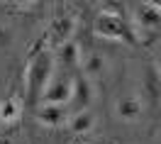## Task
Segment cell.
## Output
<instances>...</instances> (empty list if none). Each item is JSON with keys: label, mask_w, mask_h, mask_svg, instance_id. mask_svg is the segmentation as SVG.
<instances>
[{"label": "cell", "mask_w": 161, "mask_h": 144, "mask_svg": "<svg viewBox=\"0 0 161 144\" xmlns=\"http://www.w3.org/2000/svg\"><path fill=\"white\" fill-rule=\"evenodd\" d=\"M51 71H54V52H37L32 56L27 76H25V91H27L30 105H37V100H42V93L51 78Z\"/></svg>", "instance_id": "1"}, {"label": "cell", "mask_w": 161, "mask_h": 144, "mask_svg": "<svg viewBox=\"0 0 161 144\" xmlns=\"http://www.w3.org/2000/svg\"><path fill=\"white\" fill-rule=\"evenodd\" d=\"M73 76H76V69H66V66H59V64L54 61L51 78H49V83H47L44 93H42V103L69 108L71 93H73Z\"/></svg>", "instance_id": "2"}, {"label": "cell", "mask_w": 161, "mask_h": 144, "mask_svg": "<svg viewBox=\"0 0 161 144\" xmlns=\"http://www.w3.org/2000/svg\"><path fill=\"white\" fill-rule=\"evenodd\" d=\"M93 32L98 37H103V39L134 42V34H132V27L127 25V20L122 17L120 12H112V10L98 12V17L93 22Z\"/></svg>", "instance_id": "3"}, {"label": "cell", "mask_w": 161, "mask_h": 144, "mask_svg": "<svg viewBox=\"0 0 161 144\" xmlns=\"http://www.w3.org/2000/svg\"><path fill=\"white\" fill-rule=\"evenodd\" d=\"M112 115L125 125H134L144 117V100L137 91H122L115 103H112Z\"/></svg>", "instance_id": "4"}, {"label": "cell", "mask_w": 161, "mask_h": 144, "mask_svg": "<svg viewBox=\"0 0 161 144\" xmlns=\"http://www.w3.org/2000/svg\"><path fill=\"white\" fill-rule=\"evenodd\" d=\"M132 22L139 32H159L161 30V10L156 3H137L132 5Z\"/></svg>", "instance_id": "5"}, {"label": "cell", "mask_w": 161, "mask_h": 144, "mask_svg": "<svg viewBox=\"0 0 161 144\" xmlns=\"http://www.w3.org/2000/svg\"><path fill=\"white\" fill-rule=\"evenodd\" d=\"M73 34H76V20L71 15H64V17L54 20V25L49 27L44 39L49 42V47L54 52H59L61 47H66L69 42H73Z\"/></svg>", "instance_id": "6"}, {"label": "cell", "mask_w": 161, "mask_h": 144, "mask_svg": "<svg viewBox=\"0 0 161 144\" xmlns=\"http://www.w3.org/2000/svg\"><path fill=\"white\" fill-rule=\"evenodd\" d=\"M105 71H108V59H105V54L98 52V49H91V52L80 54L78 59V73L83 76V78H88V81H98V78H103L105 76Z\"/></svg>", "instance_id": "7"}, {"label": "cell", "mask_w": 161, "mask_h": 144, "mask_svg": "<svg viewBox=\"0 0 161 144\" xmlns=\"http://www.w3.org/2000/svg\"><path fill=\"white\" fill-rule=\"evenodd\" d=\"M93 103V83L88 78H83L78 71L73 76V93H71V103H69V113H80V110H88Z\"/></svg>", "instance_id": "8"}, {"label": "cell", "mask_w": 161, "mask_h": 144, "mask_svg": "<svg viewBox=\"0 0 161 144\" xmlns=\"http://www.w3.org/2000/svg\"><path fill=\"white\" fill-rule=\"evenodd\" d=\"M34 117L42 125H47V127H64L69 122L71 113H69V108H64V105L39 103V105H34Z\"/></svg>", "instance_id": "9"}, {"label": "cell", "mask_w": 161, "mask_h": 144, "mask_svg": "<svg viewBox=\"0 0 161 144\" xmlns=\"http://www.w3.org/2000/svg\"><path fill=\"white\" fill-rule=\"evenodd\" d=\"M66 125L71 127V132L86 134V132H91L93 127H95V115H93L91 110H80V113H73V115H71Z\"/></svg>", "instance_id": "10"}, {"label": "cell", "mask_w": 161, "mask_h": 144, "mask_svg": "<svg viewBox=\"0 0 161 144\" xmlns=\"http://www.w3.org/2000/svg\"><path fill=\"white\" fill-rule=\"evenodd\" d=\"M20 103L15 100V98H5L3 103H0V120L3 122H15L17 117H20Z\"/></svg>", "instance_id": "11"}, {"label": "cell", "mask_w": 161, "mask_h": 144, "mask_svg": "<svg viewBox=\"0 0 161 144\" xmlns=\"http://www.w3.org/2000/svg\"><path fill=\"white\" fill-rule=\"evenodd\" d=\"M12 44H15V30L3 22L0 25V54H8L12 49Z\"/></svg>", "instance_id": "12"}]
</instances>
